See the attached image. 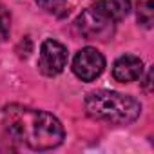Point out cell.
<instances>
[{"label": "cell", "mask_w": 154, "mask_h": 154, "mask_svg": "<svg viewBox=\"0 0 154 154\" xmlns=\"http://www.w3.org/2000/svg\"><path fill=\"white\" fill-rule=\"evenodd\" d=\"M6 132L33 150H49L62 143L63 127L51 112L24 105H8L2 112Z\"/></svg>", "instance_id": "6da1fadb"}, {"label": "cell", "mask_w": 154, "mask_h": 154, "mask_svg": "<svg viewBox=\"0 0 154 154\" xmlns=\"http://www.w3.org/2000/svg\"><path fill=\"white\" fill-rule=\"evenodd\" d=\"M85 111L89 116L96 120L125 125V123H132L138 120L141 112V105L136 98L129 94L100 89V91H93L87 94Z\"/></svg>", "instance_id": "7a4b0ae2"}, {"label": "cell", "mask_w": 154, "mask_h": 154, "mask_svg": "<svg viewBox=\"0 0 154 154\" xmlns=\"http://www.w3.org/2000/svg\"><path fill=\"white\" fill-rule=\"evenodd\" d=\"M76 29L85 40L107 42L114 35V22L98 9L87 8L76 18Z\"/></svg>", "instance_id": "3957f363"}, {"label": "cell", "mask_w": 154, "mask_h": 154, "mask_svg": "<svg viewBox=\"0 0 154 154\" xmlns=\"http://www.w3.org/2000/svg\"><path fill=\"white\" fill-rule=\"evenodd\" d=\"M105 58L94 47H84L76 53L72 60V72L84 82H93L103 72Z\"/></svg>", "instance_id": "277c9868"}, {"label": "cell", "mask_w": 154, "mask_h": 154, "mask_svg": "<svg viewBox=\"0 0 154 154\" xmlns=\"http://www.w3.org/2000/svg\"><path fill=\"white\" fill-rule=\"evenodd\" d=\"M67 65V49L63 44L49 38L40 47V58H38V69L45 76H56L63 71Z\"/></svg>", "instance_id": "5b68a950"}, {"label": "cell", "mask_w": 154, "mask_h": 154, "mask_svg": "<svg viewBox=\"0 0 154 154\" xmlns=\"http://www.w3.org/2000/svg\"><path fill=\"white\" fill-rule=\"evenodd\" d=\"M141 74H143V62L134 54L120 56L112 65V76L122 84L134 82Z\"/></svg>", "instance_id": "8992f818"}, {"label": "cell", "mask_w": 154, "mask_h": 154, "mask_svg": "<svg viewBox=\"0 0 154 154\" xmlns=\"http://www.w3.org/2000/svg\"><path fill=\"white\" fill-rule=\"evenodd\" d=\"M93 8L103 13L112 22H120L131 11V0H96Z\"/></svg>", "instance_id": "52a82bcc"}, {"label": "cell", "mask_w": 154, "mask_h": 154, "mask_svg": "<svg viewBox=\"0 0 154 154\" xmlns=\"http://www.w3.org/2000/svg\"><path fill=\"white\" fill-rule=\"evenodd\" d=\"M154 20V9H152V0H145L138 8V22L143 27H150Z\"/></svg>", "instance_id": "ba28073f"}, {"label": "cell", "mask_w": 154, "mask_h": 154, "mask_svg": "<svg viewBox=\"0 0 154 154\" xmlns=\"http://www.w3.org/2000/svg\"><path fill=\"white\" fill-rule=\"evenodd\" d=\"M36 4L47 11V13H54V15H62L65 11L67 0H36Z\"/></svg>", "instance_id": "9c48e42d"}, {"label": "cell", "mask_w": 154, "mask_h": 154, "mask_svg": "<svg viewBox=\"0 0 154 154\" xmlns=\"http://www.w3.org/2000/svg\"><path fill=\"white\" fill-rule=\"evenodd\" d=\"M9 31H11V15L6 6L0 4V42L8 40Z\"/></svg>", "instance_id": "30bf717a"}, {"label": "cell", "mask_w": 154, "mask_h": 154, "mask_svg": "<svg viewBox=\"0 0 154 154\" xmlns=\"http://www.w3.org/2000/svg\"><path fill=\"white\" fill-rule=\"evenodd\" d=\"M150 84H152V69L147 72L145 82H143V87H145V91H147V93H150Z\"/></svg>", "instance_id": "8fae6325"}]
</instances>
